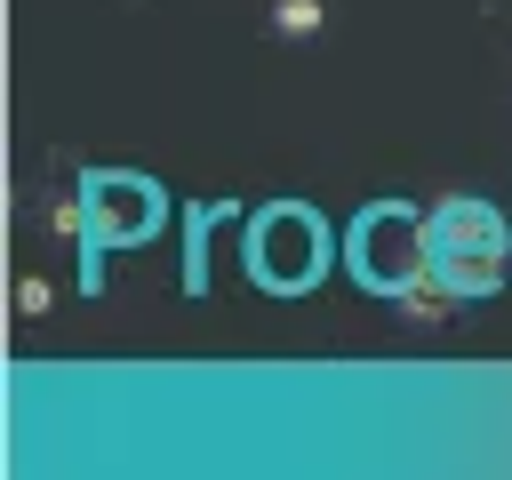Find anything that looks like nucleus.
<instances>
[{
    "label": "nucleus",
    "mask_w": 512,
    "mask_h": 480,
    "mask_svg": "<svg viewBox=\"0 0 512 480\" xmlns=\"http://www.w3.org/2000/svg\"><path fill=\"white\" fill-rule=\"evenodd\" d=\"M424 264H432V280L448 296H488L504 280V216L488 200H472V192L440 200L432 224H424Z\"/></svg>",
    "instance_id": "1"
},
{
    "label": "nucleus",
    "mask_w": 512,
    "mask_h": 480,
    "mask_svg": "<svg viewBox=\"0 0 512 480\" xmlns=\"http://www.w3.org/2000/svg\"><path fill=\"white\" fill-rule=\"evenodd\" d=\"M248 256H256V272H264V280L296 288V280H312V272H320V232H312L296 208H280V216H264V224H256Z\"/></svg>",
    "instance_id": "2"
},
{
    "label": "nucleus",
    "mask_w": 512,
    "mask_h": 480,
    "mask_svg": "<svg viewBox=\"0 0 512 480\" xmlns=\"http://www.w3.org/2000/svg\"><path fill=\"white\" fill-rule=\"evenodd\" d=\"M392 296H400V312H408V320H448V288L432 280V264H424V272H400V280H392Z\"/></svg>",
    "instance_id": "3"
},
{
    "label": "nucleus",
    "mask_w": 512,
    "mask_h": 480,
    "mask_svg": "<svg viewBox=\"0 0 512 480\" xmlns=\"http://www.w3.org/2000/svg\"><path fill=\"white\" fill-rule=\"evenodd\" d=\"M320 24H328L320 0H272V32L280 40H320Z\"/></svg>",
    "instance_id": "4"
},
{
    "label": "nucleus",
    "mask_w": 512,
    "mask_h": 480,
    "mask_svg": "<svg viewBox=\"0 0 512 480\" xmlns=\"http://www.w3.org/2000/svg\"><path fill=\"white\" fill-rule=\"evenodd\" d=\"M48 304H56V288H48V280H24V288H16V312H32V320H40Z\"/></svg>",
    "instance_id": "5"
}]
</instances>
